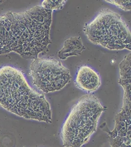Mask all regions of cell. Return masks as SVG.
I'll return each mask as SVG.
<instances>
[{
    "instance_id": "10",
    "label": "cell",
    "mask_w": 131,
    "mask_h": 147,
    "mask_svg": "<svg viewBox=\"0 0 131 147\" xmlns=\"http://www.w3.org/2000/svg\"><path fill=\"white\" fill-rule=\"evenodd\" d=\"M105 2L116 5L118 8L124 11L131 10V1H120V0H107Z\"/></svg>"
},
{
    "instance_id": "1",
    "label": "cell",
    "mask_w": 131,
    "mask_h": 147,
    "mask_svg": "<svg viewBox=\"0 0 131 147\" xmlns=\"http://www.w3.org/2000/svg\"><path fill=\"white\" fill-rule=\"evenodd\" d=\"M2 1H0L1 3ZM52 12L37 5L22 12L0 16V55L14 52L23 57L46 54L52 42Z\"/></svg>"
},
{
    "instance_id": "4",
    "label": "cell",
    "mask_w": 131,
    "mask_h": 147,
    "mask_svg": "<svg viewBox=\"0 0 131 147\" xmlns=\"http://www.w3.org/2000/svg\"><path fill=\"white\" fill-rule=\"evenodd\" d=\"M92 43L111 51H131L129 28L121 16L110 9H103L83 28Z\"/></svg>"
},
{
    "instance_id": "2",
    "label": "cell",
    "mask_w": 131,
    "mask_h": 147,
    "mask_svg": "<svg viewBox=\"0 0 131 147\" xmlns=\"http://www.w3.org/2000/svg\"><path fill=\"white\" fill-rule=\"evenodd\" d=\"M0 106L28 120L51 123L52 114L43 93L28 85L17 69L5 66L0 69Z\"/></svg>"
},
{
    "instance_id": "3",
    "label": "cell",
    "mask_w": 131,
    "mask_h": 147,
    "mask_svg": "<svg viewBox=\"0 0 131 147\" xmlns=\"http://www.w3.org/2000/svg\"><path fill=\"white\" fill-rule=\"evenodd\" d=\"M106 110L95 96H82L72 107L62 127L60 137L65 147H82L96 132L101 114Z\"/></svg>"
},
{
    "instance_id": "6",
    "label": "cell",
    "mask_w": 131,
    "mask_h": 147,
    "mask_svg": "<svg viewBox=\"0 0 131 147\" xmlns=\"http://www.w3.org/2000/svg\"><path fill=\"white\" fill-rule=\"evenodd\" d=\"M131 101L123 100L121 110L115 118V127L109 131L111 147H131Z\"/></svg>"
},
{
    "instance_id": "8",
    "label": "cell",
    "mask_w": 131,
    "mask_h": 147,
    "mask_svg": "<svg viewBox=\"0 0 131 147\" xmlns=\"http://www.w3.org/2000/svg\"><path fill=\"white\" fill-rule=\"evenodd\" d=\"M85 49L81 37H71L64 41L58 52V57L61 60H66L69 57L81 55Z\"/></svg>"
},
{
    "instance_id": "7",
    "label": "cell",
    "mask_w": 131,
    "mask_h": 147,
    "mask_svg": "<svg viewBox=\"0 0 131 147\" xmlns=\"http://www.w3.org/2000/svg\"><path fill=\"white\" fill-rule=\"evenodd\" d=\"M75 84L81 90L91 93L97 90L101 84L100 76L90 66L84 65L78 69Z\"/></svg>"
},
{
    "instance_id": "5",
    "label": "cell",
    "mask_w": 131,
    "mask_h": 147,
    "mask_svg": "<svg viewBox=\"0 0 131 147\" xmlns=\"http://www.w3.org/2000/svg\"><path fill=\"white\" fill-rule=\"evenodd\" d=\"M30 73L33 84L44 93L61 90L71 79L68 69L54 59L38 57L33 59L30 64Z\"/></svg>"
},
{
    "instance_id": "9",
    "label": "cell",
    "mask_w": 131,
    "mask_h": 147,
    "mask_svg": "<svg viewBox=\"0 0 131 147\" xmlns=\"http://www.w3.org/2000/svg\"><path fill=\"white\" fill-rule=\"evenodd\" d=\"M66 2V1L65 0H45L42 2L41 6L44 9L52 12L53 10L61 9Z\"/></svg>"
}]
</instances>
